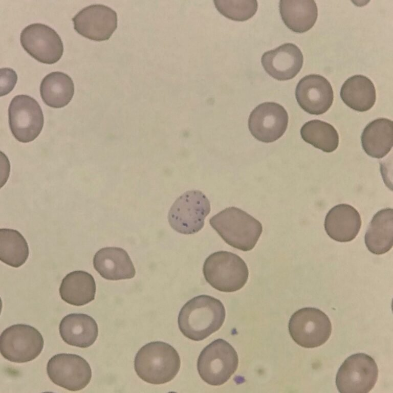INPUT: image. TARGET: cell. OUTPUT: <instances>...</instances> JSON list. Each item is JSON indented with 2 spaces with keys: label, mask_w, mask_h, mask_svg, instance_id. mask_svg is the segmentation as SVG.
Returning a JSON list of instances; mask_svg holds the SVG:
<instances>
[{
  "label": "cell",
  "mask_w": 393,
  "mask_h": 393,
  "mask_svg": "<svg viewBox=\"0 0 393 393\" xmlns=\"http://www.w3.org/2000/svg\"><path fill=\"white\" fill-rule=\"evenodd\" d=\"M222 302L209 295H201L188 301L178 318L179 329L187 338L200 341L219 330L225 318Z\"/></svg>",
  "instance_id": "cell-1"
},
{
  "label": "cell",
  "mask_w": 393,
  "mask_h": 393,
  "mask_svg": "<svg viewBox=\"0 0 393 393\" xmlns=\"http://www.w3.org/2000/svg\"><path fill=\"white\" fill-rule=\"evenodd\" d=\"M180 365L176 350L163 341L145 344L138 351L134 360L135 370L139 378L157 385L171 381L178 373Z\"/></svg>",
  "instance_id": "cell-2"
},
{
  "label": "cell",
  "mask_w": 393,
  "mask_h": 393,
  "mask_svg": "<svg viewBox=\"0 0 393 393\" xmlns=\"http://www.w3.org/2000/svg\"><path fill=\"white\" fill-rule=\"evenodd\" d=\"M209 223L227 244L243 251L254 247L263 231L257 220L235 207L220 211L210 219Z\"/></svg>",
  "instance_id": "cell-3"
},
{
  "label": "cell",
  "mask_w": 393,
  "mask_h": 393,
  "mask_svg": "<svg viewBox=\"0 0 393 393\" xmlns=\"http://www.w3.org/2000/svg\"><path fill=\"white\" fill-rule=\"evenodd\" d=\"M203 272L210 286L224 292L241 289L249 276L244 260L233 253L224 251L214 252L208 256L203 265Z\"/></svg>",
  "instance_id": "cell-4"
},
{
  "label": "cell",
  "mask_w": 393,
  "mask_h": 393,
  "mask_svg": "<svg viewBox=\"0 0 393 393\" xmlns=\"http://www.w3.org/2000/svg\"><path fill=\"white\" fill-rule=\"evenodd\" d=\"M238 355L233 347L223 339H217L207 345L198 359L197 368L202 378L211 385L226 382L236 370Z\"/></svg>",
  "instance_id": "cell-5"
},
{
  "label": "cell",
  "mask_w": 393,
  "mask_h": 393,
  "mask_svg": "<svg viewBox=\"0 0 393 393\" xmlns=\"http://www.w3.org/2000/svg\"><path fill=\"white\" fill-rule=\"evenodd\" d=\"M210 211V202L206 195L200 190H190L173 203L168 212V222L179 233L194 234L203 228Z\"/></svg>",
  "instance_id": "cell-6"
},
{
  "label": "cell",
  "mask_w": 393,
  "mask_h": 393,
  "mask_svg": "<svg viewBox=\"0 0 393 393\" xmlns=\"http://www.w3.org/2000/svg\"><path fill=\"white\" fill-rule=\"evenodd\" d=\"M292 339L305 348L319 346L329 339L332 324L328 316L315 308H304L295 312L289 322Z\"/></svg>",
  "instance_id": "cell-7"
},
{
  "label": "cell",
  "mask_w": 393,
  "mask_h": 393,
  "mask_svg": "<svg viewBox=\"0 0 393 393\" xmlns=\"http://www.w3.org/2000/svg\"><path fill=\"white\" fill-rule=\"evenodd\" d=\"M378 377L375 360L367 354L357 353L342 363L336 376V385L341 393H367L374 387Z\"/></svg>",
  "instance_id": "cell-8"
},
{
  "label": "cell",
  "mask_w": 393,
  "mask_h": 393,
  "mask_svg": "<svg viewBox=\"0 0 393 393\" xmlns=\"http://www.w3.org/2000/svg\"><path fill=\"white\" fill-rule=\"evenodd\" d=\"M44 340L34 327L24 324L11 325L0 337V351L7 360L25 363L35 359L41 352Z\"/></svg>",
  "instance_id": "cell-9"
},
{
  "label": "cell",
  "mask_w": 393,
  "mask_h": 393,
  "mask_svg": "<svg viewBox=\"0 0 393 393\" xmlns=\"http://www.w3.org/2000/svg\"><path fill=\"white\" fill-rule=\"evenodd\" d=\"M8 116L11 133L20 142L33 141L43 128L44 118L41 107L35 99L29 96H15L10 103Z\"/></svg>",
  "instance_id": "cell-10"
},
{
  "label": "cell",
  "mask_w": 393,
  "mask_h": 393,
  "mask_svg": "<svg viewBox=\"0 0 393 393\" xmlns=\"http://www.w3.org/2000/svg\"><path fill=\"white\" fill-rule=\"evenodd\" d=\"M47 372L54 384L70 391L84 388L92 378L88 362L73 354L62 353L53 356L48 362Z\"/></svg>",
  "instance_id": "cell-11"
},
{
  "label": "cell",
  "mask_w": 393,
  "mask_h": 393,
  "mask_svg": "<svg viewBox=\"0 0 393 393\" xmlns=\"http://www.w3.org/2000/svg\"><path fill=\"white\" fill-rule=\"evenodd\" d=\"M20 40L24 50L41 63H55L62 56L63 45L60 37L46 25H29L22 30Z\"/></svg>",
  "instance_id": "cell-12"
},
{
  "label": "cell",
  "mask_w": 393,
  "mask_h": 393,
  "mask_svg": "<svg viewBox=\"0 0 393 393\" xmlns=\"http://www.w3.org/2000/svg\"><path fill=\"white\" fill-rule=\"evenodd\" d=\"M288 120V113L282 105L267 102L259 104L251 112L248 119V127L256 139L270 143L283 135Z\"/></svg>",
  "instance_id": "cell-13"
},
{
  "label": "cell",
  "mask_w": 393,
  "mask_h": 393,
  "mask_svg": "<svg viewBox=\"0 0 393 393\" xmlns=\"http://www.w3.org/2000/svg\"><path fill=\"white\" fill-rule=\"evenodd\" d=\"M75 31L91 40L108 39L117 27V15L111 8L95 4L84 8L72 18Z\"/></svg>",
  "instance_id": "cell-14"
},
{
  "label": "cell",
  "mask_w": 393,
  "mask_h": 393,
  "mask_svg": "<svg viewBox=\"0 0 393 393\" xmlns=\"http://www.w3.org/2000/svg\"><path fill=\"white\" fill-rule=\"evenodd\" d=\"M295 97L298 104L312 115L325 113L332 105L334 93L330 82L318 74L302 78L297 84Z\"/></svg>",
  "instance_id": "cell-15"
},
{
  "label": "cell",
  "mask_w": 393,
  "mask_h": 393,
  "mask_svg": "<svg viewBox=\"0 0 393 393\" xmlns=\"http://www.w3.org/2000/svg\"><path fill=\"white\" fill-rule=\"evenodd\" d=\"M302 53L292 43H286L264 53L261 62L265 71L274 79L283 81L295 77L302 68Z\"/></svg>",
  "instance_id": "cell-16"
},
{
  "label": "cell",
  "mask_w": 393,
  "mask_h": 393,
  "mask_svg": "<svg viewBox=\"0 0 393 393\" xmlns=\"http://www.w3.org/2000/svg\"><path fill=\"white\" fill-rule=\"evenodd\" d=\"M361 219L358 211L346 204L332 208L326 215L324 229L332 239L339 242H348L358 235Z\"/></svg>",
  "instance_id": "cell-17"
},
{
  "label": "cell",
  "mask_w": 393,
  "mask_h": 393,
  "mask_svg": "<svg viewBox=\"0 0 393 393\" xmlns=\"http://www.w3.org/2000/svg\"><path fill=\"white\" fill-rule=\"evenodd\" d=\"M93 265L104 279L111 280L130 279L136 274L134 266L127 252L119 247H105L95 254Z\"/></svg>",
  "instance_id": "cell-18"
},
{
  "label": "cell",
  "mask_w": 393,
  "mask_h": 393,
  "mask_svg": "<svg viewBox=\"0 0 393 393\" xmlns=\"http://www.w3.org/2000/svg\"><path fill=\"white\" fill-rule=\"evenodd\" d=\"M59 330L66 343L81 348L92 345L98 334L96 321L91 316L82 313H72L64 317Z\"/></svg>",
  "instance_id": "cell-19"
},
{
  "label": "cell",
  "mask_w": 393,
  "mask_h": 393,
  "mask_svg": "<svg viewBox=\"0 0 393 393\" xmlns=\"http://www.w3.org/2000/svg\"><path fill=\"white\" fill-rule=\"evenodd\" d=\"M368 250L376 255L388 252L393 245V211L387 208L378 211L371 220L364 236Z\"/></svg>",
  "instance_id": "cell-20"
},
{
  "label": "cell",
  "mask_w": 393,
  "mask_h": 393,
  "mask_svg": "<svg viewBox=\"0 0 393 393\" xmlns=\"http://www.w3.org/2000/svg\"><path fill=\"white\" fill-rule=\"evenodd\" d=\"M96 283L93 276L83 271H75L68 273L62 279L59 294L67 303L82 306L95 299Z\"/></svg>",
  "instance_id": "cell-21"
},
{
  "label": "cell",
  "mask_w": 393,
  "mask_h": 393,
  "mask_svg": "<svg viewBox=\"0 0 393 393\" xmlns=\"http://www.w3.org/2000/svg\"><path fill=\"white\" fill-rule=\"evenodd\" d=\"M279 7L283 22L295 33H302L311 29L318 17V8L314 1L281 0Z\"/></svg>",
  "instance_id": "cell-22"
},
{
  "label": "cell",
  "mask_w": 393,
  "mask_h": 393,
  "mask_svg": "<svg viewBox=\"0 0 393 393\" xmlns=\"http://www.w3.org/2000/svg\"><path fill=\"white\" fill-rule=\"evenodd\" d=\"M392 121L380 118L369 123L361 135L362 146L368 156L380 159L392 147Z\"/></svg>",
  "instance_id": "cell-23"
},
{
  "label": "cell",
  "mask_w": 393,
  "mask_h": 393,
  "mask_svg": "<svg viewBox=\"0 0 393 393\" xmlns=\"http://www.w3.org/2000/svg\"><path fill=\"white\" fill-rule=\"evenodd\" d=\"M340 95L347 106L361 112L370 110L376 100L374 83L362 75H355L347 79L341 86Z\"/></svg>",
  "instance_id": "cell-24"
},
{
  "label": "cell",
  "mask_w": 393,
  "mask_h": 393,
  "mask_svg": "<svg viewBox=\"0 0 393 393\" xmlns=\"http://www.w3.org/2000/svg\"><path fill=\"white\" fill-rule=\"evenodd\" d=\"M40 93L42 101L53 108L66 106L71 101L74 93L72 78L61 72H53L42 80Z\"/></svg>",
  "instance_id": "cell-25"
},
{
  "label": "cell",
  "mask_w": 393,
  "mask_h": 393,
  "mask_svg": "<svg viewBox=\"0 0 393 393\" xmlns=\"http://www.w3.org/2000/svg\"><path fill=\"white\" fill-rule=\"evenodd\" d=\"M29 253L28 243L17 230L0 229V259L6 264L15 268L22 266L27 260Z\"/></svg>",
  "instance_id": "cell-26"
},
{
  "label": "cell",
  "mask_w": 393,
  "mask_h": 393,
  "mask_svg": "<svg viewBox=\"0 0 393 393\" xmlns=\"http://www.w3.org/2000/svg\"><path fill=\"white\" fill-rule=\"evenodd\" d=\"M300 135L307 143L325 152H331L339 144V135L331 124L319 120H312L301 127Z\"/></svg>",
  "instance_id": "cell-27"
},
{
  "label": "cell",
  "mask_w": 393,
  "mask_h": 393,
  "mask_svg": "<svg viewBox=\"0 0 393 393\" xmlns=\"http://www.w3.org/2000/svg\"><path fill=\"white\" fill-rule=\"evenodd\" d=\"M217 11L231 20L243 21L251 18L256 12V1H214Z\"/></svg>",
  "instance_id": "cell-28"
},
{
  "label": "cell",
  "mask_w": 393,
  "mask_h": 393,
  "mask_svg": "<svg viewBox=\"0 0 393 393\" xmlns=\"http://www.w3.org/2000/svg\"><path fill=\"white\" fill-rule=\"evenodd\" d=\"M17 80L15 72L10 68L1 69V96L9 93L14 88Z\"/></svg>",
  "instance_id": "cell-29"
}]
</instances>
